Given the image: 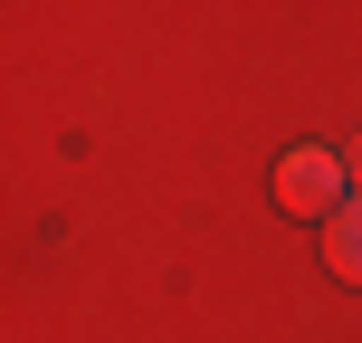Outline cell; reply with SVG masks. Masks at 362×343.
I'll return each mask as SVG.
<instances>
[{
	"mask_svg": "<svg viewBox=\"0 0 362 343\" xmlns=\"http://www.w3.org/2000/svg\"><path fill=\"white\" fill-rule=\"evenodd\" d=\"M344 200H353L344 153H325V144H296L286 163H276V210H286V219H334Z\"/></svg>",
	"mask_w": 362,
	"mask_h": 343,
	"instance_id": "6da1fadb",
	"label": "cell"
},
{
	"mask_svg": "<svg viewBox=\"0 0 362 343\" xmlns=\"http://www.w3.org/2000/svg\"><path fill=\"white\" fill-rule=\"evenodd\" d=\"M325 267L344 277V286H362V191H353L344 210L325 219Z\"/></svg>",
	"mask_w": 362,
	"mask_h": 343,
	"instance_id": "7a4b0ae2",
	"label": "cell"
},
{
	"mask_svg": "<svg viewBox=\"0 0 362 343\" xmlns=\"http://www.w3.org/2000/svg\"><path fill=\"white\" fill-rule=\"evenodd\" d=\"M344 172H353V191H362V134H353V144H344Z\"/></svg>",
	"mask_w": 362,
	"mask_h": 343,
	"instance_id": "3957f363",
	"label": "cell"
}]
</instances>
